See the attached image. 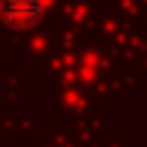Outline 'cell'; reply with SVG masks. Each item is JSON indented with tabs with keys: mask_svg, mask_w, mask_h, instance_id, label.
I'll return each instance as SVG.
<instances>
[{
	"mask_svg": "<svg viewBox=\"0 0 147 147\" xmlns=\"http://www.w3.org/2000/svg\"><path fill=\"white\" fill-rule=\"evenodd\" d=\"M45 12V0H0V18L15 30H30Z\"/></svg>",
	"mask_w": 147,
	"mask_h": 147,
	"instance_id": "1",
	"label": "cell"
}]
</instances>
